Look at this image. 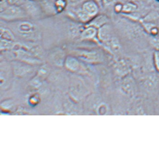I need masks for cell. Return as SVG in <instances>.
<instances>
[{
    "label": "cell",
    "instance_id": "obj_1",
    "mask_svg": "<svg viewBox=\"0 0 159 159\" xmlns=\"http://www.w3.org/2000/svg\"><path fill=\"white\" fill-rule=\"evenodd\" d=\"M27 16L23 8L17 5H7L1 10V18L6 21L19 20Z\"/></svg>",
    "mask_w": 159,
    "mask_h": 159
},
{
    "label": "cell",
    "instance_id": "obj_2",
    "mask_svg": "<svg viewBox=\"0 0 159 159\" xmlns=\"http://www.w3.org/2000/svg\"><path fill=\"white\" fill-rule=\"evenodd\" d=\"M33 0H24L22 7L28 16L33 18H38L43 12L40 2Z\"/></svg>",
    "mask_w": 159,
    "mask_h": 159
},
{
    "label": "cell",
    "instance_id": "obj_3",
    "mask_svg": "<svg viewBox=\"0 0 159 159\" xmlns=\"http://www.w3.org/2000/svg\"><path fill=\"white\" fill-rule=\"evenodd\" d=\"M115 36L112 28L109 23L98 29V41L102 45L108 42Z\"/></svg>",
    "mask_w": 159,
    "mask_h": 159
},
{
    "label": "cell",
    "instance_id": "obj_4",
    "mask_svg": "<svg viewBox=\"0 0 159 159\" xmlns=\"http://www.w3.org/2000/svg\"><path fill=\"white\" fill-rule=\"evenodd\" d=\"M81 8L83 11L92 20L99 14L100 7L94 0H86L83 2Z\"/></svg>",
    "mask_w": 159,
    "mask_h": 159
},
{
    "label": "cell",
    "instance_id": "obj_5",
    "mask_svg": "<svg viewBox=\"0 0 159 159\" xmlns=\"http://www.w3.org/2000/svg\"><path fill=\"white\" fill-rule=\"evenodd\" d=\"M17 30L19 33L23 37H30L35 34L37 31L34 24L28 21H22L18 25Z\"/></svg>",
    "mask_w": 159,
    "mask_h": 159
},
{
    "label": "cell",
    "instance_id": "obj_6",
    "mask_svg": "<svg viewBox=\"0 0 159 159\" xmlns=\"http://www.w3.org/2000/svg\"><path fill=\"white\" fill-rule=\"evenodd\" d=\"M98 29L91 25H85L80 34V40L92 41L98 40Z\"/></svg>",
    "mask_w": 159,
    "mask_h": 159
},
{
    "label": "cell",
    "instance_id": "obj_7",
    "mask_svg": "<svg viewBox=\"0 0 159 159\" xmlns=\"http://www.w3.org/2000/svg\"><path fill=\"white\" fill-rule=\"evenodd\" d=\"M42 10L46 14L54 15L57 13L55 7V2L53 0H40L39 1Z\"/></svg>",
    "mask_w": 159,
    "mask_h": 159
},
{
    "label": "cell",
    "instance_id": "obj_8",
    "mask_svg": "<svg viewBox=\"0 0 159 159\" xmlns=\"http://www.w3.org/2000/svg\"><path fill=\"white\" fill-rule=\"evenodd\" d=\"M108 23L109 18L107 16L104 14H98L86 25H91L98 29Z\"/></svg>",
    "mask_w": 159,
    "mask_h": 159
},
{
    "label": "cell",
    "instance_id": "obj_9",
    "mask_svg": "<svg viewBox=\"0 0 159 159\" xmlns=\"http://www.w3.org/2000/svg\"><path fill=\"white\" fill-rule=\"evenodd\" d=\"M142 28L145 31L153 37H157L159 34V28L156 24L149 21H143L141 23Z\"/></svg>",
    "mask_w": 159,
    "mask_h": 159
},
{
    "label": "cell",
    "instance_id": "obj_10",
    "mask_svg": "<svg viewBox=\"0 0 159 159\" xmlns=\"http://www.w3.org/2000/svg\"><path fill=\"white\" fill-rule=\"evenodd\" d=\"M105 48L110 49L113 52H118L120 50L121 46L118 38L114 36L107 43L103 44Z\"/></svg>",
    "mask_w": 159,
    "mask_h": 159
},
{
    "label": "cell",
    "instance_id": "obj_11",
    "mask_svg": "<svg viewBox=\"0 0 159 159\" xmlns=\"http://www.w3.org/2000/svg\"><path fill=\"white\" fill-rule=\"evenodd\" d=\"M15 37L10 30L4 27L1 28V41L14 43Z\"/></svg>",
    "mask_w": 159,
    "mask_h": 159
},
{
    "label": "cell",
    "instance_id": "obj_12",
    "mask_svg": "<svg viewBox=\"0 0 159 159\" xmlns=\"http://www.w3.org/2000/svg\"><path fill=\"white\" fill-rule=\"evenodd\" d=\"M138 9L137 5L133 2H127L123 4L122 13L125 15H130L134 13Z\"/></svg>",
    "mask_w": 159,
    "mask_h": 159
},
{
    "label": "cell",
    "instance_id": "obj_13",
    "mask_svg": "<svg viewBox=\"0 0 159 159\" xmlns=\"http://www.w3.org/2000/svg\"><path fill=\"white\" fill-rule=\"evenodd\" d=\"M68 3L67 0H56L55 1L57 12H61L64 10Z\"/></svg>",
    "mask_w": 159,
    "mask_h": 159
},
{
    "label": "cell",
    "instance_id": "obj_14",
    "mask_svg": "<svg viewBox=\"0 0 159 159\" xmlns=\"http://www.w3.org/2000/svg\"><path fill=\"white\" fill-rule=\"evenodd\" d=\"M153 62L156 70L159 73V49L155 50L153 53Z\"/></svg>",
    "mask_w": 159,
    "mask_h": 159
},
{
    "label": "cell",
    "instance_id": "obj_15",
    "mask_svg": "<svg viewBox=\"0 0 159 159\" xmlns=\"http://www.w3.org/2000/svg\"><path fill=\"white\" fill-rule=\"evenodd\" d=\"M66 65L71 69L76 70L78 66V61L74 58L70 57L68 59Z\"/></svg>",
    "mask_w": 159,
    "mask_h": 159
},
{
    "label": "cell",
    "instance_id": "obj_16",
    "mask_svg": "<svg viewBox=\"0 0 159 159\" xmlns=\"http://www.w3.org/2000/svg\"><path fill=\"white\" fill-rule=\"evenodd\" d=\"M123 4L120 2H116L114 5V10L115 12L116 13H122Z\"/></svg>",
    "mask_w": 159,
    "mask_h": 159
},
{
    "label": "cell",
    "instance_id": "obj_17",
    "mask_svg": "<svg viewBox=\"0 0 159 159\" xmlns=\"http://www.w3.org/2000/svg\"><path fill=\"white\" fill-rule=\"evenodd\" d=\"M116 3V0H102L103 7H110L114 5Z\"/></svg>",
    "mask_w": 159,
    "mask_h": 159
},
{
    "label": "cell",
    "instance_id": "obj_18",
    "mask_svg": "<svg viewBox=\"0 0 159 159\" xmlns=\"http://www.w3.org/2000/svg\"><path fill=\"white\" fill-rule=\"evenodd\" d=\"M68 3H70L72 5H75L82 2L83 0H67Z\"/></svg>",
    "mask_w": 159,
    "mask_h": 159
},
{
    "label": "cell",
    "instance_id": "obj_19",
    "mask_svg": "<svg viewBox=\"0 0 159 159\" xmlns=\"http://www.w3.org/2000/svg\"><path fill=\"white\" fill-rule=\"evenodd\" d=\"M99 5L100 8L102 7V0H94Z\"/></svg>",
    "mask_w": 159,
    "mask_h": 159
},
{
    "label": "cell",
    "instance_id": "obj_20",
    "mask_svg": "<svg viewBox=\"0 0 159 159\" xmlns=\"http://www.w3.org/2000/svg\"><path fill=\"white\" fill-rule=\"evenodd\" d=\"M157 11H158V12H157L159 14V7L158 8Z\"/></svg>",
    "mask_w": 159,
    "mask_h": 159
},
{
    "label": "cell",
    "instance_id": "obj_21",
    "mask_svg": "<svg viewBox=\"0 0 159 159\" xmlns=\"http://www.w3.org/2000/svg\"><path fill=\"white\" fill-rule=\"evenodd\" d=\"M156 1H157V2H159V0H156Z\"/></svg>",
    "mask_w": 159,
    "mask_h": 159
},
{
    "label": "cell",
    "instance_id": "obj_22",
    "mask_svg": "<svg viewBox=\"0 0 159 159\" xmlns=\"http://www.w3.org/2000/svg\"><path fill=\"white\" fill-rule=\"evenodd\" d=\"M33 1H40V0H33Z\"/></svg>",
    "mask_w": 159,
    "mask_h": 159
}]
</instances>
